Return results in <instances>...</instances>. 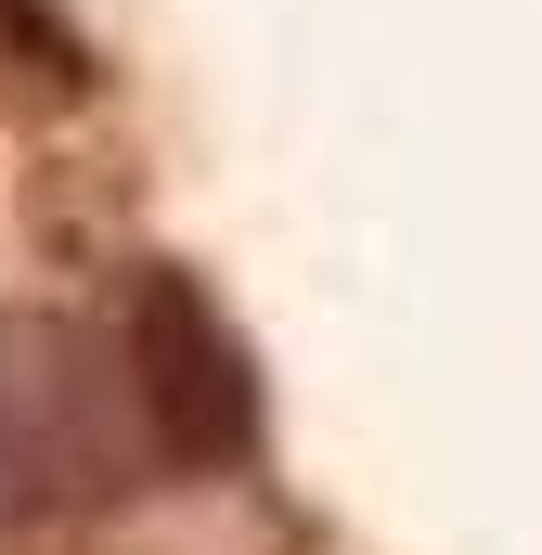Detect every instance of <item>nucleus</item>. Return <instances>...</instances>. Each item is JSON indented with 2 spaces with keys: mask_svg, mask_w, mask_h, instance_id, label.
Listing matches in <instances>:
<instances>
[{
  "mask_svg": "<svg viewBox=\"0 0 542 555\" xmlns=\"http://www.w3.org/2000/svg\"><path fill=\"white\" fill-rule=\"evenodd\" d=\"M117 310L78 297H0V555H39L65 530H104L155 491Z\"/></svg>",
  "mask_w": 542,
  "mask_h": 555,
  "instance_id": "obj_1",
  "label": "nucleus"
},
{
  "mask_svg": "<svg viewBox=\"0 0 542 555\" xmlns=\"http://www.w3.org/2000/svg\"><path fill=\"white\" fill-rule=\"evenodd\" d=\"M104 310H117V362H130V401H142V439H155L168 491L259 478L271 465V375H259V336L233 323V297L181 246H130Z\"/></svg>",
  "mask_w": 542,
  "mask_h": 555,
  "instance_id": "obj_2",
  "label": "nucleus"
}]
</instances>
